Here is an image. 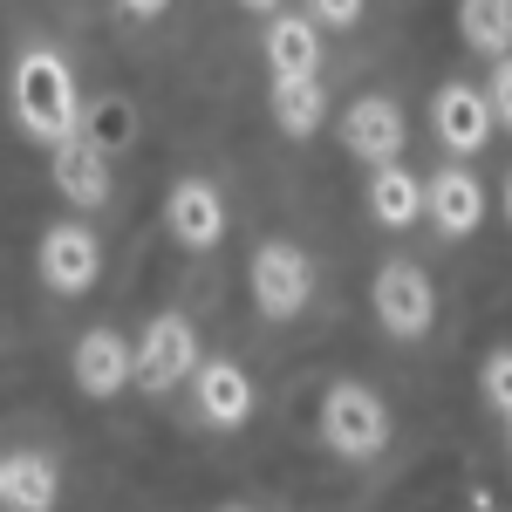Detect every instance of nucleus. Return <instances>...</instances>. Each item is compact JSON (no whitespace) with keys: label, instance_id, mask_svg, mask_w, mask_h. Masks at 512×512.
<instances>
[{"label":"nucleus","instance_id":"f257e3e1","mask_svg":"<svg viewBox=\"0 0 512 512\" xmlns=\"http://www.w3.org/2000/svg\"><path fill=\"white\" fill-rule=\"evenodd\" d=\"M7 96H14V117H21V130H28L35 144L62 151V144L76 137V123H82L76 69H69L55 48H28V55L14 62V76H7Z\"/></svg>","mask_w":512,"mask_h":512},{"label":"nucleus","instance_id":"f03ea898","mask_svg":"<svg viewBox=\"0 0 512 512\" xmlns=\"http://www.w3.org/2000/svg\"><path fill=\"white\" fill-rule=\"evenodd\" d=\"M321 444L335 451V458H349V465H369L383 444H390V403L369 390V383H355V376H342V383H328L321 390Z\"/></svg>","mask_w":512,"mask_h":512},{"label":"nucleus","instance_id":"7ed1b4c3","mask_svg":"<svg viewBox=\"0 0 512 512\" xmlns=\"http://www.w3.org/2000/svg\"><path fill=\"white\" fill-rule=\"evenodd\" d=\"M246 287H253V308L267 321H294L315 294V260L294 239H260L246 260Z\"/></svg>","mask_w":512,"mask_h":512},{"label":"nucleus","instance_id":"20e7f679","mask_svg":"<svg viewBox=\"0 0 512 512\" xmlns=\"http://www.w3.org/2000/svg\"><path fill=\"white\" fill-rule=\"evenodd\" d=\"M35 274L48 294H62V301H76V294H89L96 287V274H103V239L89 233L82 219H55V226H41L35 239Z\"/></svg>","mask_w":512,"mask_h":512},{"label":"nucleus","instance_id":"39448f33","mask_svg":"<svg viewBox=\"0 0 512 512\" xmlns=\"http://www.w3.org/2000/svg\"><path fill=\"white\" fill-rule=\"evenodd\" d=\"M369 308H376V321L390 328L396 342H417V335H431V321H437V287L417 260H383L376 280H369Z\"/></svg>","mask_w":512,"mask_h":512},{"label":"nucleus","instance_id":"423d86ee","mask_svg":"<svg viewBox=\"0 0 512 512\" xmlns=\"http://www.w3.org/2000/svg\"><path fill=\"white\" fill-rule=\"evenodd\" d=\"M198 369H205V355H198V328L192 315H151L144 321V335H137V383L151 396L178 390V383H192Z\"/></svg>","mask_w":512,"mask_h":512},{"label":"nucleus","instance_id":"0eeeda50","mask_svg":"<svg viewBox=\"0 0 512 512\" xmlns=\"http://www.w3.org/2000/svg\"><path fill=\"white\" fill-rule=\"evenodd\" d=\"M492 96L478 89V82H444L431 96V130L437 144L451 151V158H478L485 144H492Z\"/></svg>","mask_w":512,"mask_h":512},{"label":"nucleus","instance_id":"6e6552de","mask_svg":"<svg viewBox=\"0 0 512 512\" xmlns=\"http://www.w3.org/2000/svg\"><path fill=\"white\" fill-rule=\"evenodd\" d=\"M403 144H410V130H403V110L390 96H355L342 110V151L362 158L369 171L376 164H403Z\"/></svg>","mask_w":512,"mask_h":512},{"label":"nucleus","instance_id":"1a4fd4ad","mask_svg":"<svg viewBox=\"0 0 512 512\" xmlns=\"http://www.w3.org/2000/svg\"><path fill=\"white\" fill-rule=\"evenodd\" d=\"M164 226H171V239L185 253H212L226 239V198H219V185L212 178H178L171 198H164Z\"/></svg>","mask_w":512,"mask_h":512},{"label":"nucleus","instance_id":"9d476101","mask_svg":"<svg viewBox=\"0 0 512 512\" xmlns=\"http://www.w3.org/2000/svg\"><path fill=\"white\" fill-rule=\"evenodd\" d=\"M76 390L96 396V403H110V396H123L130 383H137V342H123L117 328H89L76 342Z\"/></svg>","mask_w":512,"mask_h":512},{"label":"nucleus","instance_id":"9b49d317","mask_svg":"<svg viewBox=\"0 0 512 512\" xmlns=\"http://www.w3.org/2000/svg\"><path fill=\"white\" fill-rule=\"evenodd\" d=\"M424 185H431V212H424V219H431L444 239H472L478 226H485V185H478V171H465V164L451 158L444 171H431Z\"/></svg>","mask_w":512,"mask_h":512},{"label":"nucleus","instance_id":"f8f14e48","mask_svg":"<svg viewBox=\"0 0 512 512\" xmlns=\"http://www.w3.org/2000/svg\"><path fill=\"white\" fill-rule=\"evenodd\" d=\"M48 178H55V192L69 198L76 212H96L110 198V158H103L96 137H69L62 151H48Z\"/></svg>","mask_w":512,"mask_h":512},{"label":"nucleus","instance_id":"ddd939ff","mask_svg":"<svg viewBox=\"0 0 512 512\" xmlns=\"http://www.w3.org/2000/svg\"><path fill=\"white\" fill-rule=\"evenodd\" d=\"M362 205H369V219H376V226L403 233V226H417V219L431 212V185H424L410 164H376V171H369V185H362Z\"/></svg>","mask_w":512,"mask_h":512},{"label":"nucleus","instance_id":"4468645a","mask_svg":"<svg viewBox=\"0 0 512 512\" xmlns=\"http://www.w3.org/2000/svg\"><path fill=\"white\" fill-rule=\"evenodd\" d=\"M192 396H198V417H205L212 431H239V424L253 417V376H246L239 362H226V355H212L192 376Z\"/></svg>","mask_w":512,"mask_h":512},{"label":"nucleus","instance_id":"2eb2a0df","mask_svg":"<svg viewBox=\"0 0 512 512\" xmlns=\"http://www.w3.org/2000/svg\"><path fill=\"white\" fill-rule=\"evenodd\" d=\"M62 499V465L48 451H7L0 458V506L7 512H55Z\"/></svg>","mask_w":512,"mask_h":512},{"label":"nucleus","instance_id":"dca6fc26","mask_svg":"<svg viewBox=\"0 0 512 512\" xmlns=\"http://www.w3.org/2000/svg\"><path fill=\"white\" fill-rule=\"evenodd\" d=\"M260 48H267V69H274V76H321V28H315V14H274Z\"/></svg>","mask_w":512,"mask_h":512},{"label":"nucleus","instance_id":"f3484780","mask_svg":"<svg viewBox=\"0 0 512 512\" xmlns=\"http://www.w3.org/2000/svg\"><path fill=\"white\" fill-rule=\"evenodd\" d=\"M267 110H274V123L287 137H315L328 123V89H321V76H274Z\"/></svg>","mask_w":512,"mask_h":512},{"label":"nucleus","instance_id":"a211bd4d","mask_svg":"<svg viewBox=\"0 0 512 512\" xmlns=\"http://www.w3.org/2000/svg\"><path fill=\"white\" fill-rule=\"evenodd\" d=\"M458 41L485 55V62H506L512 55V0H458Z\"/></svg>","mask_w":512,"mask_h":512},{"label":"nucleus","instance_id":"6ab92c4d","mask_svg":"<svg viewBox=\"0 0 512 512\" xmlns=\"http://www.w3.org/2000/svg\"><path fill=\"white\" fill-rule=\"evenodd\" d=\"M478 396H485V410H499L512 424V349H492L478 362Z\"/></svg>","mask_w":512,"mask_h":512},{"label":"nucleus","instance_id":"aec40b11","mask_svg":"<svg viewBox=\"0 0 512 512\" xmlns=\"http://www.w3.org/2000/svg\"><path fill=\"white\" fill-rule=\"evenodd\" d=\"M362 7H369V0H308L315 28H355V21H362Z\"/></svg>","mask_w":512,"mask_h":512},{"label":"nucleus","instance_id":"412c9836","mask_svg":"<svg viewBox=\"0 0 512 512\" xmlns=\"http://www.w3.org/2000/svg\"><path fill=\"white\" fill-rule=\"evenodd\" d=\"M485 96H492V117L512 130V55H506V62H492V76H485Z\"/></svg>","mask_w":512,"mask_h":512},{"label":"nucleus","instance_id":"4be33fe9","mask_svg":"<svg viewBox=\"0 0 512 512\" xmlns=\"http://www.w3.org/2000/svg\"><path fill=\"white\" fill-rule=\"evenodd\" d=\"M123 14H130V21H158L164 7H171V0H117Z\"/></svg>","mask_w":512,"mask_h":512},{"label":"nucleus","instance_id":"5701e85b","mask_svg":"<svg viewBox=\"0 0 512 512\" xmlns=\"http://www.w3.org/2000/svg\"><path fill=\"white\" fill-rule=\"evenodd\" d=\"M499 212H506V226H512V171L499 178Z\"/></svg>","mask_w":512,"mask_h":512},{"label":"nucleus","instance_id":"b1692460","mask_svg":"<svg viewBox=\"0 0 512 512\" xmlns=\"http://www.w3.org/2000/svg\"><path fill=\"white\" fill-rule=\"evenodd\" d=\"M239 7H253V14H280V0H239Z\"/></svg>","mask_w":512,"mask_h":512},{"label":"nucleus","instance_id":"393cba45","mask_svg":"<svg viewBox=\"0 0 512 512\" xmlns=\"http://www.w3.org/2000/svg\"><path fill=\"white\" fill-rule=\"evenodd\" d=\"M226 512H246V506H226Z\"/></svg>","mask_w":512,"mask_h":512}]
</instances>
